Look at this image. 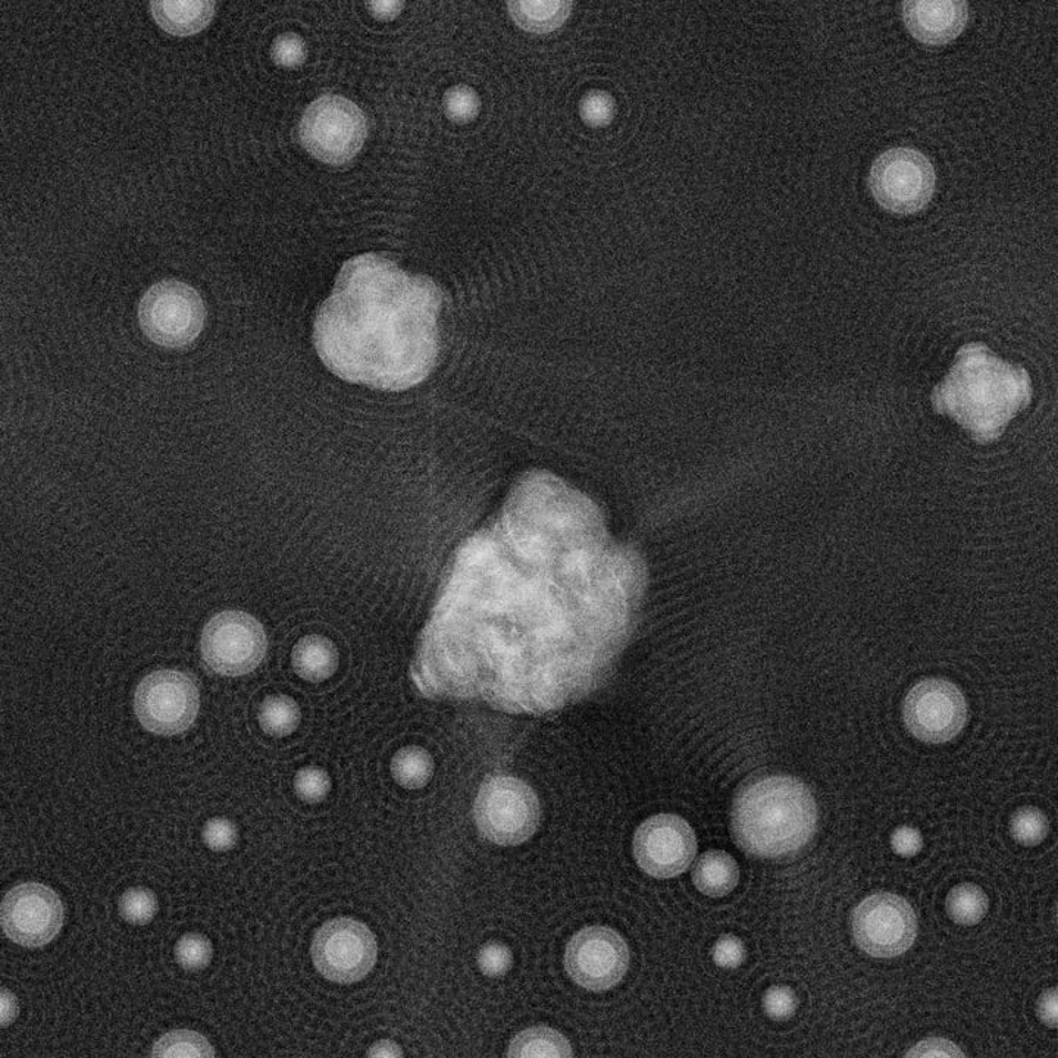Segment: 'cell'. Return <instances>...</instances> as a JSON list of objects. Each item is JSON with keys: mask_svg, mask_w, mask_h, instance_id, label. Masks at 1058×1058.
<instances>
[{"mask_svg": "<svg viewBox=\"0 0 1058 1058\" xmlns=\"http://www.w3.org/2000/svg\"><path fill=\"white\" fill-rule=\"evenodd\" d=\"M869 188L875 201L889 212H919L933 199L935 170L915 149H889L871 165Z\"/></svg>", "mask_w": 1058, "mask_h": 1058, "instance_id": "8", "label": "cell"}, {"mask_svg": "<svg viewBox=\"0 0 1058 1058\" xmlns=\"http://www.w3.org/2000/svg\"><path fill=\"white\" fill-rule=\"evenodd\" d=\"M1038 1011H1039V1016H1041V1019L1046 1021L1048 1026H1051V1028H1056L1057 1026L1056 989H1051V991L1044 994V996L1041 997V1001H1039Z\"/></svg>", "mask_w": 1058, "mask_h": 1058, "instance_id": "40", "label": "cell"}, {"mask_svg": "<svg viewBox=\"0 0 1058 1058\" xmlns=\"http://www.w3.org/2000/svg\"><path fill=\"white\" fill-rule=\"evenodd\" d=\"M938 413L953 417L975 442L1000 439L1032 401V381L1021 366L1002 361L983 343H969L930 396Z\"/></svg>", "mask_w": 1058, "mask_h": 1058, "instance_id": "3", "label": "cell"}, {"mask_svg": "<svg viewBox=\"0 0 1058 1058\" xmlns=\"http://www.w3.org/2000/svg\"><path fill=\"white\" fill-rule=\"evenodd\" d=\"M480 969L483 974L498 978L506 974L512 966V953L506 946L498 943L487 944L478 955Z\"/></svg>", "mask_w": 1058, "mask_h": 1058, "instance_id": "34", "label": "cell"}, {"mask_svg": "<svg viewBox=\"0 0 1058 1058\" xmlns=\"http://www.w3.org/2000/svg\"><path fill=\"white\" fill-rule=\"evenodd\" d=\"M211 941L201 934H185L175 946V957L188 970H201L212 960Z\"/></svg>", "mask_w": 1058, "mask_h": 1058, "instance_id": "29", "label": "cell"}, {"mask_svg": "<svg viewBox=\"0 0 1058 1058\" xmlns=\"http://www.w3.org/2000/svg\"><path fill=\"white\" fill-rule=\"evenodd\" d=\"M853 934L858 947L867 955L884 958L900 956L916 939L915 910L896 894H875L856 908Z\"/></svg>", "mask_w": 1058, "mask_h": 1058, "instance_id": "12", "label": "cell"}, {"mask_svg": "<svg viewBox=\"0 0 1058 1058\" xmlns=\"http://www.w3.org/2000/svg\"><path fill=\"white\" fill-rule=\"evenodd\" d=\"M513 20L522 29L533 31V33H551V31L562 27L566 18L570 17L572 3L553 0V2H511L507 4Z\"/></svg>", "mask_w": 1058, "mask_h": 1058, "instance_id": "21", "label": "cell"}, {"mask_svg": "<svg viewBox=\"0 0 1058 1058\" xmlns=\"http://www.w3.org/2000/svg\"><path fill=\"white\" fill-rule=\"evenodd\" d=\"M903 18L908 31L920 42L944 44L965 29L969 7L953 0H917L903 3Z\"/></svg>", "mask_w": 1058, "mask_h": 1058, "instance_id": "17", "label": "cell"}, {"mask_svg": "<svg viewBox=\"0 0 1058 1058\" xmlns=\"http://www.w3.org/2000/svg\"><path fill=\"white\" fill-rule=\"evenodd\" d=\"M763 1006H765V1010L772 1019H787L796 1010V996H794L792 989L774 987L766 992Z\"/></svg>", "mask_w": 1058, "mask_h": 1058, "instance_id": "36", "label": "cell"}, {"mask_svg": "<svg viewBox=\"0 0 1058 1058\" xmlns=\"http://www.w3.org/2000/svg\"><path fill=\"white\" fill-rule=\"evenodd\" d=\"M903 715L908 730L925 743H946L965 728L967 703L957 685L925 679L908 692Z\"/></svg>", "mask_w": 1058, "mask_h": 1058, "instance_id": "14", "label": "cell"}, {"mask_svg": "<svg viewBox=\"0 0 1058 1058\" xmlns=\"http://www.w3.org/2000/svg\"><path fill=\"white\" fill-rule=\"evenodd\" d=\"M366 131L361 109L342 97H322L309 104L299 127L303 148L331 165H342L356 157Z\"/></svg>", "mask_w": 1058, "mask_h": 1058, "instance_id": "6", "label": "cell"}, {"mask_svg": "<svg viewBox=\"0 0 1058 1058\" xmlns=\"http://www.w3.org/2000/svg\"><path fill=\"white\" fill-rule=\"evenodd\" d=\"M294 787L304 802L316 803L324 800L330 793L331 780L326 772L320 767H304L296 775Z\"/></svg>", "mask_w": 1058, "mask_h": 1058, "instance_id": "31", "label": "cell"}, {"mask_svg": "<svg viewBox=\"0 0 1058 1058\" xmlns=\"http://www.w3.org/2000/svg\"><path fill=\"white\" fill-rule=\"evenodd\" d=\"M1012 837L1025 846H1035L1044 842L1048 834V820L1038 808L1025 807L1016 812L1011 819Z\"/></svg>", "mask_w": 1058, "mask_h": 1058, "instance_id": "28", "label": "cell"}, {"mask_svg": "<svg viewBox=\"0 0 1058 1058\" xmlns=\"http://www.w3.org/2000/svg\"><path fill=\"white\" fill-rule=\"evenodd\" d=\"M18 1015L17 998L7 988L2 991V1025H11Z\"/></svg>", "mask_w": 1058, "mask_h": 1058, "instance_id": "41", "label": "cell"}, {"mask_svg": "<svg viewBox=\"0 0 1058 1058\" xmlns=\"http://www.w3.org/2000/svg\"><path fill=\"white\" fill-rule=\"evenodd\" d=\"M474 815L480 833L498 846L525 843L538 828L540 802L534 789L515 776H492L481 785Z\"/></svg>", "mask_w": 1058, "mask_h": 1058, "instance_id": "5", "label": "cell"}, {"mask_svg": "<svg viewBox=\"0 0 1058 1058\" xmlns=\"http://www.w3.org/2000/svg\"><path fill=\"white\" fill-rule=\"evenodd\" d=\"M444 108L453 121H472L480 112V99L474 90L466 85H456L444 98Z\"/></svg>", "mask_w": 1058, "mask_h": 1058, "instance_id": "30", "label": "cell"}, {"mask_svg": "<svg viewBox=\"0 0 1058 1058\" xmlns=\"http://www.w3.org/2000/svg\"><path fill=\"white\" fill-rule=\"evenodd\" d=\"M637 572L601 512L548 472H530L501 515L459 548L417 644L425 696L547 712L575 693L578 606L601 580Z\"/></svg>", "mask_w": 1058, "mask_h": 1058, "instance_id": "1", "label": "cell"}, {"mask_svg": "<svg viewBox=\"0 0 1058 1058\" xmlns=\"http://www.w3.org/2000/svg\"><path fill=\"white\" fill-rule=\"evenodd\" d=\"M947 911L960 925H976L988 911V897L974 884L957 885L947 897Z\"/></svg>", "mask_w": 1058, "mask_h": 1058, "instance_id": "24", "label": "cell"}, {"mask_svg": "<svg viewBox=\"0 0 1058 1058\" xmlns=\"http://www.w3.org/2000/svg\"><path fill=\"white\" fill-rule=\"evenodd\" d=\"M442 292L379 254L344 263L318 311L321 361L349 383L402 392L422 383L439 356Z\"/></svg>", "mask_w": 1058, "mask_h": 1058, "instance_id": "2", "label": "cell"}, {"mask_svg": "<svg viewBox=\"0 0 1058 1058\" xmlns=\"http://www.w3.org/2000/svg\"><path fill=\"white\" fill-rule=\"evenodd\" d=\"M153 1057H213L208 1039L193 1030H174L154 1044Z\"/></svg>", "mask_w": 1058, "mask_h": 1058, "instance_id": "26", "label": "cell"}, {"mask_svg": "<svg viewBox=\"0 0 1058 1058\" xmlns=\"http://www.w3.org/2000/svg\"><path fill=\"white\" fill-rule=\"evenodd\" d=\"M891 844L898 855L911 857L920 852L924 839H921L919 830L910 828V826H901L893 834Z\"/></svg>", "mask_w": 1058, "mask_h": 1058, "instance_id": "38", "label": "cell"}, {"mask_svg": "<svg viewBox=\"0 0 1058 1058\" xmlns=\"http://www.w3.org/2000/svg\"><path fill=\"white\" fill-rule=\"evenodd\" d=\"M306 49L296 34L280 36L272 44V58L281 67H298L304 61Z\"/></svg>", "mask_w": 1058, "mask_h": 1058, "instance_id": "35", "label": "cell"}, {"mask_svg": "<svg viewBox=\"0 0 1058 1058\" xmlns=\"http://www.w3.org/2000/svg\"><path fill=\"white\" fill-rule=\"evenodd\" d=\"M696 853V834L687 820L676 815L653 816L635 833V860L655 878L667 879L683 874Z\"/></svg>", "mask_w": 1058, "mask_h": 1058, "instance_id": "15", "label": "cell"}, {"mask_svg": "<svg viewBox=\"0 0 1058 1058\" xmlns=\"http://www.w3.org/2000/svg\"><path fill=\"white\" fill-rule=\"evenodd\" d=\"M367 1056L371 1057H401L403 1052L397 1044L392 1041H380L372 1046Z\"/></svg>", "mask_w": 1058, "mask_h": 1058, "instance_id": "43", "label": "cell"}, {"mask_svg": "<svg viewBox=\"0 0 1058 1058\" xmlns=\"http://www.w3.org/2000/svg\"><path fill=\"white\" fill-rule=\"evenodd\" d=\"M907 1056H920V1057H955L963 1056V1052L958 1050L955 1044L946 1041V1039L933 1038L928 1041L919 1044L915 1047V1050L907 1052Z\"/></svg>", "mask_w": 1058, "mask_h": 1058, "instance_id": "39", "label": "cell"}, {"mask_svg": "<svg viewBox=\"0 0 1058 1058\" xmlns=\"http://www.w3.org/2000/svg\"><path fill=\"white\" fill-rule=\"evenodd\" d=\"M371 8V11L374 12V16L383 18V20H392V18L399 16V12L402 11L403 3L401 2H372L367 4Z\"/></svg>", "mask_w": 1058, "mask_h": 1058, "instance_id": "42", "label": "cell"}, {"mask_svg": "<svg viewBox=\"0 0 1058 1058\" xmlns=\"http://www.w3.org/2000/svg\"><path fill=\"white\" fill-rule=\"evenodd\" d=\"M293 665L303 679L318 683L330 678L337 669L339 652L329 638L309 635L294 647Z\"/></svg>", "mask_w": 1058, "mask_h": 1058, "instance_id": "19", "label": "cell"}, {"mask_svg": "<svg viewBox=\"0 0 1058 1058\" xmlns=\"http://www.w3.org/2000/svg\"><path fill=\"white\" fill-rule=\"evenodd\" d=\"M239 833L233 822L215 817L206 822L203 828V839L211 850H231L238 844Z\"/></svg>", "mask_w": 1058, "mask_h": 1058, "instance_id": "33", "label": "cell"}, {"mask_svg": "<svg viewBox=\"0 0 1058 1058\" xmlns=\"http://www.w3.org/2000/svg\"><path fill=\"white\" fill-rule=\"evenodd\" d=\"M713 958L721 967H737L746 958V948L737 937L725 935L713 948Z\"/></svg>", "mask_w": 1058, "mask_h": 1058, "instance_id": "37", "label": "cell"}, {"mask_svg": "<svg viewBox=\"0 0 1058 1058\" xmlns=\"http://www.w3.org/2000/svg\"><path fill=\"white\" fill-rule=\"evenodd\" d=\"M629 950L624 938L605 926L580 930L567 944L565 967L574 983L592 991H606L624 978Z\"/></svg>", "mask_w": 1058, "mask_h": 1058, "instance_id": "13", "label": "cell"}, {"mask_svg": "<svg viewBox=\"0 0 1058 1058\" xmlns=\"http://www.w3.org/2000/svg\"><path fill=\"white\" fill-rule=\"evenodd\" d=\"M817 824L810 789L792 776H769L747 785L734 803L735 839L758 857L794 855L806 846Z\"/></svg>", "mask_w": 1058, "mask_h": 1058, "instance_id": "4", "label": "cell"}, {"mask_svg": "<svg viewBox=\"0 0 1058 1058\" xmlns=\"http://www.w3.org/2000/svg\"><path fill=\"white\" fill-rule=\"evenodd\" d=\"M379 946L374 934L351 917L326 921L312 943V958L326 979L353 984L365 978L376 963Z\"/></svg>", "mask_w": 1058, "mask_h": 1058, "instance_id": "9", "label": "cell"}, {"mask_svg": "<svg viewBox=\"0 0 1058 1058\" xmlns=\"http://www.w3.org/2000/svg\"><path fill=\"white\" fill-rule=\"evenodd\" d=\"M206 309L189 284L177 280L161 281L144 294L139 306L143 333L159 346H189L202 333Z\"/></svg>", "mask_w": 1058, "mask_h": 1058, "instance_id": "7", "label": "cell"}, {"mask_svg": "<svg viewBox=\"0 0 1058 1058\" xmlns=\"http://www.w3.org/2000/svg\"><path fill=\"white\" fill-rule=\"evenodd\" d=\"M154 21L161 29L175 36L198 33L209 24L215 12V3L206 2H152Z\"/></svg>", "mask_w": 1058, "mask_h": 1058, "instance_id": "18", "label": "cell"}, {"mask_svg": "<svg viewBox=\"0 0 1058 1058\" xmlns=\"http://www.w3.org/2000/svg\"><path fill=\"white\" fill-rule=\"evenodd\" d=\"M433 772V758L421 747H404L392 762L394 779L404 788L424 787L429 784Z\"/></svg>", "mask_w": 1058, "mask_h": 1058, "instance_id": "23", "label": "cell"}, {"mask_svg": "<svg viewBox=\"0 0 1058 1058\" xmlns=\"http://www.w3.org/2000/svg\"><path fill=\"white\" fill-rule=\"evenodd\" d=\"M259 722L266 734L284 737L298 728L301 711L290 697H270L262 703Z\"/></svg>", "mask_w": 1058, "mask_h": 1058, "instance_id": "25", "label": "cell"}, {"mask_svg": "<svg viewBox=\"0 0 1058 1058\" xmlns=\"http://www.w3.org/2000/svg\"><path fill=\"white\" fill-rule=\"evenodd\" d=\"M63 906L61 898L47 885H18L4 897L2 926L13 943L24 947H42L61 930Z\"/></svg>", "mask_w": 1058, "mask_h": 1058, "instance_id": "16", "label": "cell"}, {"mask_svg": "<svg viewBox=\"0 0 1058 1058\" xmlns=\"http://www.w3.org/2000/svg\"><path fill=\"white\" fill-rule=\"evenodd\" d=\"M120 910L130 924L147 925L157 916L158 900L151 889L130 888L122 894Z\"/></svg>", "mask_w": 1058, "mask_h": 1058, "instance_id": "27", "label": "cell"}, {"mask_svg": "<svg viewBox=\"0 0 1058 1058\" xmlns=\"http://www.w3.org/2000/svg\"><path fill=\"white\" fill-rule=\"evenodd\" d=\"M266 653L262 625L244 612H222L212 617L202 634V655L209 669L239 676L252 672Z\"/></svg>", "mask_w": 1058, "mask_h": 1058, "instance_id": "11", "label": "cell"}, {"mask_svg": "<svg viewBox=\"0 0 1058 1058\" xmlns=\"http://www.w3.org/2000/svg\"><path fill=\"white\" fill-rule=\"evenodd\" d=\"M571 1044L557 1030L537 1026L524 1030L513 1039L508 1057H571Z\"/></svg>", "mask_w": 1058, "mask_h": 1058, "instance_id": "22", "label": "cell"}, {"mask_svg": "<svg viewBox=\"0 0 1058 1058\" xmlns=\"http://www.w3.org/2000/svg\"><path fill=\"white\" fill-rule=\"evenodd\" d=\"M199 689L189 675L179 671H158L148 675L135 692L139 721L151 733H184L197 721Z\"/></svg>", "mask_w": 1058, "mask_h": 1058, "instance_id": "10", "label": "cell"}, {"mask_svg": "<svg viewBox=\"0 0 1058 1058\" xmlns=\"http://www.w3.org/2000/svg\"><path fill=\"white\" fill-rule=\"evenodd\" d=\"M739 869L737 861L725 852H707L698 858L693 870V880L703 894L724 897L737 887Z\"/></svg>", "mask_w": 1058, "mask_h": 1058, "instance_id": "20", "label": "cell"}, {"mask_svg": "<svg viewBox=\"0 0 1058 1058\" xmlns=\"http://www.w3.org/2000/svg\"><path fill=\"white\" fill-rule=\"evenodd\" d=\"M613 113H615V103L606 93H588L581 102V117L585 124L605 127L613 120Z\"/></svg>", "mask_w": 1058, "mask_h": 1058, "instance_id": "32", "label": "cell"}]
</instances>
